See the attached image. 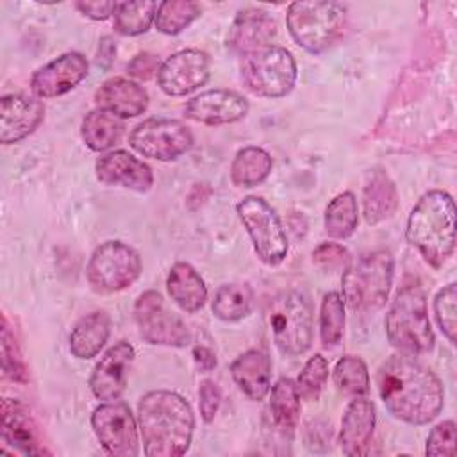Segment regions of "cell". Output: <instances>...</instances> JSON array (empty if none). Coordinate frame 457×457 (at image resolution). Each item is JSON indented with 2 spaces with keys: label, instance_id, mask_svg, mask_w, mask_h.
Instances as JSON below:
<instances>
[{
  "label": "cell",
  "instance_id": "obj_24",
  "mask_svg": "<svg viewBox=\"0 0 457 457\" xmlns=\"http://www.w3.org/2000/svg\"><path fill=\"white\" fill-rule=\"evenodd\" d=\"M230 375L250 400H262L271 387V359L262 350H248L234 359Z\"/></svg>",
  "mask_w": 457,
  "mask_h": 457
},
{
  "label": "cell",
  "instance_id": "obj_14",
  "mask_svg": "<svg viewBox=\"0 0 457 457\" xmlns=\"http://www.w3.org/2000/svg\"><path fill=\"white\" fill-rule=\"evenodd\" d=\"M209 55L196 48H186L161 62L157 84L170 96H184L204 86L209 80Z\"/></svg>",
  "mask_w": 457,
  "mask_h": 457
},
{
  "label": "cell",
  "instance_id": "obj_36",
  "mask_svg": "<svg viewBox=\"0 0 457 457\" xmlns=\"http://www.w3.org/2000/svg\"><path fill=\"white\" fill-rule=\"evenodd\" d=\"M345 330V300L337 291H330L321 300L320 337L325 348L339 345Z\"/></svg>",
  "mask_w": 457,
  "mask_h": 457
},
{
  "label": "cell",
  "instance_id": "obj_30",
  "mask_svg": "<svg viewBox=\"0 0 457 457\" xmlns=\"http://www.w3.org/2000/svg\"><path fill=\"white\" fill-rule=\"evenodd\" d=\"M271 420L278 430L291 434L300 420V395L291 378H278L270 395Z\"/></svg>",
  "mask_w": 457,
  "mask_h": 457
},
{
  "label": "cell",
  "instance_id": "obj_29",
  "mask_svg": "<svg viewBox=\"0 0 457 457\" xmlns=\"http://www.w3.org/2000/svg\"><path fill=\"white\" fill-rule=\"evenodd\" d=\"M271 155L259 146H245L237 150L230 164V180L237 187H253L271 173Z\"/></svg>",
  "mask_w": 457,
  "mask_h": 457
},
{
  "label": "cell",
  "instance_id": "obj_45",
  "mask_svg": "<svg viewBox=\"0 0 457 457\" xmlns=\"http://www.w3.org/2000/svg\"><path fill=\"white\" fill-rule=\"evenodd\" d=\"M116 57V43L111 36H104L100 39V45H98V52H96V64L102 66L104 70H107L112 61Z\"/></svg>",
  "mask_w": 457,
  "mask_h": 457
},
{
  "label": "cell",
  "instance_id": "obj_43",
  "mask_svg": "<svg viewBox=\"0 0 457 457\" xmlns=\"http://www.w3.org/2000/svg\"><path fill=\"white\" fill-rule=\"evenodd\" d=\"M159 68H161L159 57L150 52H143V54L134 55V59L127 66V71H129V75H132L139 80H148L154 75H157Z\"/></svg>",
  "mask_w": 457,
  "mask_h": 457
},
{
  "label": "cell",
  "instance_id": "obj_34",
  "mask_svg": "<svg viewBox=\"0 0 457 457\" xmlns=\"http://www.w3.org/2000/svg\"><path fill=\"white\" fill-rule=\"evenodd\" d=\"M200 14L202 7L193 0H166L159 4L154 23L159 32L175 36L189 27Z\"/></svg>",
  "mask_w": 457,
  "mask_h": 457
},
{
  "label": "cell",
  "instance_id": "obj_28",
  "mask_svg": "<svg viewBox=\"0 0 457 457\" xmlns=\"http://www.w3.org/2000/svg\"><path fill=\"white\" fill-rule=\"evenodd\" d=\"M125 125L123 120L104 111L93 109L82 118L80 136L87 148L93 152H105L112 148L123 136Z\"/></svg>",
  "mask_w": 457,
  "mask_h": 457
},
{
  "label": "cell",
  "instance_id": "obj_26",
  "mask_svg": "<svg viewBox=\"0 0 457 457\" xmlns=\"http://www.w3.org/2000/svg\"><path fill=\"white\" fill-rule=\"evenodd\" d=\"M398 209V193L393 180L380 170L371 171L362 189V214L368 225L389 220Z\"/></svg>",
  "mask_w": 457,
  "mask_h": 457
},
{
  "label": "cell",
  "instance_id": "obj_33",
  "mask_svg": "<svg viewBox=\"0 0 457 457\" xmlns=\"http://www.w3.org/2000/svg\"><path fill=\"white\" fill-rule=\"evenodd\" d=\"M157 2H116L114 29L123 36L145 34L155 20Z\"/></svg>",
  "mask_w": 457,
  "mask_h": 457
},
{
  "label": "cell",
  "instance_id": "obj_18",
  "mask_svg": "<svg viewBox=\"0 0 457 457\" xmlns=\"http://www.w3.org/2000/svg\"><path fill=\"white\" fill-rule=\"evenodd\" d=\"M96 179L107 186H121L130 191L146 193L154 186L152 168L127 150H112L95 162Z\"/></svg>",
  "mask_w": 457,
  "mask_h": 457
},
{
  "label": "cell",
  "instance_id": "obj_25",
  "mask_svg": "<svg viewBox=\"0 0 457 457\" xmlns=\"http://www.w3.org/2000/svg\"><path fill=\"white\" fill-rule=\"evenodd\" d=\"M171 300L186 312H196L205 305L207 287L200 273L189 262H175L166 278Z\"/></svg>",
  "mask_w": 457,
  "mask_h": 457
},
{
  "label": "cell",
  "instance_id": "obj_10",
  "mask_svg": "<svg viewBox=\"0 0 457 457\" xmlns=\"http://www.w3.org/2000/svg\"><path fill=\"white\" fill-rule=\"evenodd\" d=\"M236 211L257 257L268 266L280 264L287 255V236L273 207L261 196H245L237 202Z\"/></svg>",
  "mask_w": 457,
  "mask_h": 457
},
{
  "label": "cell",
  "instance_id": "obj_3",
  "mask_svg": "<svg viewBox=\"0 0 457 457\" xmlns=\"http://www.w3.org/2000/svg\"><path fill=\"white\" fill-rule=\"evenodd\" d=\"M405 237L430 266L441 268L455 248L453 198L441 189L425 193L407 218Z\"/></svg>",
  "mask_w": 457,
  "mask_h": 457
},
{
  "label": "cell",
  "instance_id": "obj_4",
  "mask_svg": "<svg viewBox=\"0 0 457 457\" xmlns=\"http://www.w3.org/2000/svg\"><path fill=\"white\" fill-rule=\"evenodd\" d=\"M386 334L402 355L418 357L432 352L436 337L421 287L405 286L396 295L386 314Z\"/></svg>",
  "mask_w": 457,
  "mask_h": 457
},
{
  "label": "cell",
  "instance_id": "obj_12",
  "mask_svg": "<svg viewBox=\"0 0 457 457\" xmlns=\"http://www.w3.org/2000/svg\"><path fill=\"white\" fill-rule=\"evenodd\" d=\"M134 320L139 336L150 345L184 348L191 341L186 323L166 309L161 293L145 291L134 305Z\"/></svg>",
  "mask_w": 457,
  "mask_h": 457
},
{
  "label": "cell",
  "instance_id": "obj_23",
  "mask_svg": "<svg viewBox=\"0 0 457 457\" xmlns=\"http://www.w3.org/2000/svg\"><path fill=\"white\" fill-rule=\"evenodd\" d=\"M2 439L14 450L25 455H41L45 450L39 446L37 430L32 416L14 398H4L2 402Z\"/></svg>",
  "mask_w": 457,
  "mask_h": 457
},
{
  "label": "cell",
  "instance_id": "obj_20",
  "mask_svg": "<svg viewBox=\"0 0 457 457\" xmlns=\"http://www.w3.org/2000/svg\"><path fill=\"white\" fill-rule=\"evenodd\" d=\"M375 430V405L371 400L362 396H353L348 403L339 432L341 452L348 457L366 455Z\"/></svg>",
  "mask_w": 457,
  "mask_h": 457
},
{
  "label": "cell",
  "instance_id": "obj_39",
  "mask_svg": "<svg viewBox=\"0 0 457 457\" xmlns=\"http://www.w3.org/2000/svg\"><path fill=\"white\" fill-rule=\"evenodd\" d=\"M312 262L325 273H345L352 266L348 250L339 243H321L312 252Z\"/></svg>",
  "mask_w": 457,
  "mask_h": 457
},
{
  "label": "cell",
  "instance_id": "obj_6",
  "mask_svg": "<svg viewBox=\"0 0 457 457\" xmlns=\"http://www.w3.org/2000/svg\"><path fill=\"white\" fill-rule=\"evenodd\" d=\"M286 21L298 46L309 54H321L341 36L346 5L339 2H293Z\"/></svg>",
  "mask_w": 457,
  "mask_h": 457
},
{
  "label": "cell",
  "instance_id": "obj_44",
  "mask_svg": "<svg viewBox=\"0 0 457 457\" xmlns=\"http://www.w3.org/2000/svg\"><path fill=\"white\" fill-rule=\"evenodd\" d=\"M75 9L91 20H107L114 14L116 2H77Z\"/></svg>",
  "mask_w": 457,
  "mask_h": 457
},
{
  "label": "cell",
  "instance_id": "obj_19",
  "mask_svg": "<svg viewBox=\"0 0 457 457\" xmlns=\"http://www.w3.org/2000/svg\"><path fill=\"white\" fill-rule=\"evenodd\" d=\"M43 104L23 93H11L0 98V141L12 145L32 134L43 121Z\"/></svg>",
  "mask_w": 457,
  "mask_h": 457
},
{
  "label": "cell",
  "instance_id": "obj_17",
  "mask_svg": "<svg viewBox=\"0 0 457 457\" xmlns=\"http://www.w3.org/2000/svg\"><path fill=\"white\" fill-rule=\"evenodd\" d=\"M248 100L232 89H209L191 98L186 107V118L204 125H227L243 120L248 114Z\"/></svg>",
  "mask_w": 457,
  "mask_h": 457
},
{
  "label": "cell",
  "instance_id": "obj_41",
  "mask_svg": "<svg viewBox=\"0 0 457 457\" xmlns=\"http://www.w3.org/2000/svg\"><path fill=\"white\" fill-rule=\"evenodd\" d=\"M425 455L441 457V455H455V423L453 420H446L432 428L427 437Z\"/></svg>",
  "mask_w": 457,
  "mask_h": 457
},
{
  "label": "cell",
  "instance_id": "obj_16",
  "mask_svg": "<svg viewBox=\"0 0 457 457\" xmlns=\"http://www.w3.org/2000/svg\"><path fill=\"white\" fill-rule=\"evenodd\" d=\"M87 59L79 52H66L34 71L30 89L37 98H54L71 91L87 75Z\"/></svg>",
  "mask_w": 457,
  "mask_h": 457
},
{
  "label": "cell",
  "instance_id": "obj_5",
  "mask_svg": "<svg viewBox=\"0 0 457 457\" xmlns=\"http://www.w3.org/2000/svg\"><path fill=\"white\" fill-rule=\"evenodd\" d=\"M395 261L387 250L364 255L341 275L343 300L353 311L380 309L391 289Z\"/></svg>",
  "mask_w": 457,
  "mask_h": 457
},
{
  "label": "cell",
  "instance_id": "obj_21",
  "mask_svg": "<svg viewBox=\"0 0 457 457\" xmlns=\"http://www.w3.org/2000/svg\"><path fill=\"white\" fill-rule=\"evenodd\" d=\"M95 104L121 120L136 118L146 111L148 93L130 79L112 77L95 91Z\"/></svg>",
  "mask_w": 457,
  "mask_h": 457
},
{
  "label": "cell",
  "instance_id": "obj_40",
  "mask_svg": "<svg viewBox=\"0 0 457 457\" xmlns=\"http://www.w3.org/2000/svg\"><path fill=\"white\" fill-rule=\"evenodd\" d=\"M2 370H4V375L12 380H20V382L25 380L23 359L16 346L14 336L9 330L5 316H4V325H2Z\"/></svg>",
  "mask_w": 457,
  "mask_h": 457
},
{
  "label": "cell",
  "instance_id": "obj_7",
  "mask_svg": "<svg viewBox=\"0 0 457 457\" xmlns=\"http://www.w3.org/2000/svg\"><path fill=\"white\" fill-rule=\"evenodd\" d=\"M239 71L245 86L264 98L287 95L298 77L293 54L278 45H266L241 54Z\"/></svg>",
  "mask_w": 457,
  "mask_h": 457
},
{
  "label": "cell",
  "instance_id": "obj_46",
  "mask_svg": "<svg viewBox=\"0 0 457 457\" xmlns=\"http://www.w3.org/2000/svg\"><path fill=\"white\" fill-rule=\"evenodd\" d=\"M193 357H195L198 370H202V371H211L216 368V353L212 352L211 346L196 345L193 348Z\"/></svg>",
  "mask_w": 457,
  "mask_h": 457
},
{
  "label": "cell",
  "instance_id": "obj_2",
  "mask_svg": "<svg viewBox=\"0 0 457 457\" xmlns=\"http://www.w3.org/2000/svg\"><path fill=\"white\" fill-rule=\"evenodd\" d=\"M137 427L148 457H179L189 450L195 414L175 391L154 389L137 403Z\"/></svg>",
  "mask_w": 457,
  "mask_h": 457
},
{
  "label": "cell",
  "instance_id": "obj_27",
  "mask_svg": "<svg viewBox=\"0 0 457 457\" xmlns=\"http://www.w3.org/2000/svg\"><path fill=\"white\" fill-rule=\"evenodd\" d=\"M111 334V318L105 311H93L82 316L70 332V352L77 359L95 357Z\"/></svg>",
  "mask_w": 457,
  "mask_h": 457
},
{
  "label": "cell",
  "instance_id": "obj_1",
  "mask_svg": "<svg viewBox=\"0 0 457 457\" xmlns=\"http://www.w3.org/2000/svg\"><path fill=\"white\" fill-rule=\"evenodd\" d=\"M377 387L386 409L409 425L430 423L445 403V389L437 375L414 357L402 353L380 364Z\"/></svg>",
  "mask_w": 457,
  "mask_h": 457
},
{
  "label": "cell",
  "instance_id": "obj_32",
  "mask_svg": "<svg viewBox=\"0 0 457 457\" xmlns=\"http://www.w3.org/2000/svg\"><path fill=\"white\" fill-rule=\"evenodd\" d=\"M252 305L253 295L246 284H223L216 289L211 309L221 321H239L250 314Z\"/></svg>",
  "mask_w": 457,
  "mask_h": 457
},
{
  "label": "cell",
  "instance_id": "obj_9",
  "mask_svg": "<svg viewBox=\"0 0 457 457\" xmlns=\"http://www.w3.org/2000/svg\"><path fill=\"white\" fill-rule=\"evenodd\" d=\"M141 270V257L132 246L121 241H105L91 253L86 277L95 291L118 293L132 286Z\"/></svg>",
  "mask_w": 457,
  "mask_h": 457
},
{
  "label": "cell",
  "instance_id": "obj_37",
  "mask_svg": "<svg viewBox=\"0 0 457 457\" xmlns=\"http://www.w3.org/2000/svg\"><path fill=\"white\" fill-rule=\"evenodd\" d=\"M327 378H328V362L321 353H314L303 364V368L295 382L300 398L318 400Z\"/></svg>",
  "mask_w": 457,
  "mask_h": 457
},
{
  "label": "cell",
  "instance_id": "obj_22",
  "mask_svg": "<svg viewBox=\"0 0 457 457\" xmlns=\"http://www.w3.org/2000/svg\"><path fill=\"white\" fill-rule=\"evenodd\" d=\"M277 36L275 20L261 9H243L228 29L227 45L239 54L255 50L259 46L271 45Z\"/></svg>",
  "mask_w": 457,
  "mask_h": 457
},
{
  "label": "cell",
  "instance_id": "obj_8",
  "mask_svg": "<svg viewBox=\"0 0 457 457\" xmlns=\"http://www.w3.org/2000/svg\"><path fill=\"white\" fill-rule=\"evenodd\" d=\"M270 328L277 348L286 355H300L312 343V309L300 291H286L270 305Z\"/></svg>",
  "mask_w": 457,
  "mask_h": 457
},
{
  "label": "cell",
  "instance_id": "obj_15",
  "mask_svg": "<svg viewBox=\"0 0 457 457\" xmlns=\"http://www.w3.org/2000/svg\"><path fill=\"white\" fill-rule=\"evenodd\" d=\"M134 357L136 350L127 341H118L107 348L89 377L91 393L102 402L120 400L127 387V377Z\"/></svg>",
  "mask_w": 457,
  "mask_h": 457
},
{
  "label": "cell",
  "instance_id": "obj_11",
  "mask_svg": "<svg viewBox=\"0 0 457 457\" xmlns=\"http://www.w3.org/2000/svg\"><path fill=\"white\" fill-rule=\"evenodd\" d=\"M129 143L143 157L173 161L193 146V134L180 120L148 118L132 129Z\"/></svg>",
  "mask_w": 457,
  "mask_h": 457
},
{
  "label": "cell",
  "instance_id": "obj_35",
  "mask_svg": "<svg viewBox=\"0 0 457 457\" xmlns=\"http://www.w3.org/2000/svg\"><path fill=\"white\" fill-rule=\"evenodd\" d=\"M336 387L350 396H362L370 391V375L366 362L357 355L341 357L332 371Z\"/></svg>",
  "mask_w": 457,
  "mask_h": 457
},
{
  "label": "cell",
  "instance_id": "obj_31",
  "mask_svg": "<svg viewBox=\"0 0 457 457\" xmlns=\"http://www.w3.org/2000/svg\"><path fill=\"white\" fill-rule=\"evenodd\" d=\"M325 232L334 239L350 237L359 223V207L353 193L345 191L330 200L325 209Z\"/></svg>",
  "mask_w": 457,
  "mask_h": 457
},
{
  "label": "cell",
  "instance_id": "obj_38",
  "mask_svg": "<svg viewBox=\"0 0 457 457\" xmlns=\"http://www.w3.org/2000/svg\"><path fill=\"white\" fill-rule=\"evenodd\" d=\"M434 314L445 337L453 345L457 332V286H445L434 298Z\"/></svg>",
  "mask_w": 457,
  "mask_h": 457
},
{
  "label": "cell",
  "instance_id": "obj_13",
  "mask_svg": "<svg viewBox=\"0 0 457 457\" xmlns=\"http://www.w3.org/2000/svg\"><path fill=\"white\" fill-rule=\"evenodd\" d=\"M91 427L109 455L136 457L139 453V427L127 403L112 400L98 405L91 414Z\"/></svg>",
  "mask_w": 457,
  "mask_h": 457
},
{
  "label": "cell",
  "instance_id": "obj_42",
  "mask_svg": "<svg viewBox=\"0 0 457 457\" xmlns=\"http://www.w3.org/2000/svg\"><path fill=\"white\" fill-rule=\"evenodd\" d=\"M221 403V391L216 382L212 380H202L198 387V405H200V416L205 423H211L220 409Z\"/></svg>",
  "mask_w": 457,
  "mask_h": 457
}]
</instances>
